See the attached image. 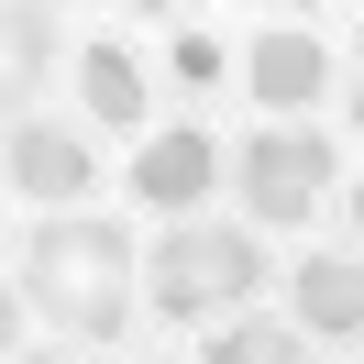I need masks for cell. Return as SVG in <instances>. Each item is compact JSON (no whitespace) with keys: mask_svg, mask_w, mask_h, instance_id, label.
Here are the masks:
<instances>
[{"mask_svg":"<svg viewBox=\"0 0 364 364\" xmlns=\"http://www.w3.org/2000/svg\"><path fill=\"white\" fill-rule=\"evenodd\" d=\"M122 265H133V243L111 221H77V210H55V221L23 232V298L67 342H122V309H133V276Z\"/></svg>","mask_w":364,"mask_h":364,"instance_id":"cell-1","label":"cell"},{"mask_svg":"<svg viewBox=\"0 0 364 364\" xmlns=\"http://www.w3.org/2000/svg\"><path fill=\"white\" fill-rule=\"evenodd\" d=\"M265 287V254H254V232H232V221H177L155 254H144V298H155V320H221V309H243V298Z\"/></svg>","mask_w":364,"mask_h":364,"instance_id":"cell-2","label":"cell"},{"mask_svg":"<svg viewBox=\"0 0 364 364\" xmlns=\"http://www.w3.org/2000/svg\"><path fill=\"white\" fill-rule=\"evenodd\" d=\"M232 177H243L254 221H309V210L331 199V144H320V133H287V122H265V133L232 155Z\"/></svg>","mask_w":364,"mask_h":364,"instance_id":"cell-3","label":"cell"},{"mask_svg":"<svg viewBox=\"0 0 364 364\" xmlns=\"http://www.w3.org/2000/svg\"><path fill=\"white\" fill-rule=\"evenodd\" d=\"M89 177H100V166H89V144H77L67 122H11V188H23V199L67 210Z\"/></svg>","mask_w":364,"mask_h":364,"instance_id":"cell-4","label":"cell"},{"mask_svg":"<svg viewBox=\"0 0 364 364\" xmlns=\"http://www.w3.org/2000/svg\"><path fill=\"white\" fill-rule=\"evenodd\" d=\"M287 309H298V331L353 342V331H364V254H309L298 287H287Z\"/></svg>","mask_w":364,"mask_h":364,"instance_id":"cell-5","label":"cell"},{"mask_svg":"<svg viewBox=\"0 0 364 364\" xmlns=\"http://www.w3.org/2000/svg\"><path fill=\"white\" fill-rule=\"evenodd\" d=\"M243 67H254V100H265V111H298V100H320V89H331V55H320V33H287V23H276L265 45L243 55Z\"/></svg>","mask_w":364,"mask_h":364,"instance_id":"cell-6","label":"cell"},{"mask_svg":"<svg viewBox=\"0 0 364 364\" xmlns=\"http://www.w3.org/2000/svg\"><path fill=\"white\" fill-rule=\"evenodd\" d=\"M210 177H221V155H210L199 122H188V133H155V144H144V166H133V188H144L155 210H199Z\"/></svg>","mask_w":364,"mask_h":364,"instance_id":"cell-7","label":"cell"},{"mask_svg":"<svg viewBox=\"0 0 364 364\" xmlns=\"http://www.w3.org/2000/svg\"><path fill=\"white\" fill-rule=\"evenodd\" d=\"M77 100H89L111 133H133V122H144V67L122 45H89V55H77Z\"/></svg>","mask_w":364,"mask_h":364,"instance_id":"cell-8","label":"cell"},{"mask_svg":"<svg viewBox=\"0 0 364 364\" xmlns=\"http://www.w3.org/2000/svg\"><path fill=\"white\" fill-rule=\"evenodd\" d=\"M0 45H11V89H33V77L55 67V0H11V23H0Z\"/></svg>","mask_w":364,"mask_h":364,"instance_id":"cell-9","label":"cell"},{"mask_svg":"<svg viewBox=\"0 0 364 364\" xmlns=\"http://www.w3.org/2000/svg\"><path fill=\"white\" fill-rule=\"evenodd\" d=\"M199 353H210V364H287L298 342H287V320H232V331L199 342Z\"/></svg>","mask_w":364,"mask_h":364,"instance_id":"cell-10","label":"cell"},{"mask_svg":"<svg viewBox=\"0 0 364 364\" xmlns=\"http://www.w3.org/2000/svg\"><path fill=\"white\" fill-rule=\"evenodd\" d=\"M177 77H188V89H210V77H221V45H210V33H177Z\"/></svg>","mask_w":364,"mask_h":364,"instance_id":"cell-11","label":"cell"},{"mask_svg":"<svg viewBox=\"0 0 364 364\" xmlns=\"http://www.w3.org/2000/svg\"><path fill=\"white\" fill-rule=\"evenodd\" d=\"M353 122H364V55H353Z\"/></svg>","mask_w":364,"mask_h":364,"instance_id":"cell-12","label":"cell"},{"mask_svg":"<svg viewBox=\"0 0 364 364\" xmlns=\"http://www.w3.org/2000/svg\"><path fill=\"white\" fill-rule=\"evenodd\" d=\"M133 11H188V0H133Z\"/></svg>","mask_w":364,"mask_h":364,"instance_id":"cell-13","label":"cell"},{"mask_svg":"<svg viewBox=\"0 0 364 364\" xmlns=\"http://www.w3.org/2000/svg\"><path fill=\"white\" fill-rule=\"evenodd\" d=\"M353 243H364V188H353Z\"/></svg>","mask_w":364,"mask_h":364,"instance_id":"cell-14","label":"cell"},{"mask_svg":"<svg viewBox=\"0 0 364 364\" xmlns=\"http://www.w3.org/2000/svg\"><path fill=\"white\" fill-rule=\"evenodd\" d=\"M287 11H309V0H287Z\"/></svg>","mask_w":364,"mask_h":364,"instance_id":"cell-15","label":"cell"}]
</instances>
